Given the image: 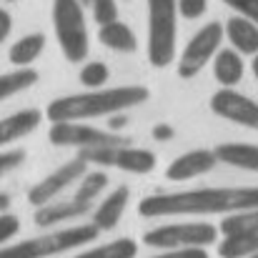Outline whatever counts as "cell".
<instances>
[{"label": "cell", "instance_id": "1", "mask_svg": "<svg viewBox=\"0 0 258 258\" xmlns=\"http://www.w3.org/2000/svg\"><path fill=\"white\" fill-rule=\"evenodd\" d=\"M258 208V185H221V188H196L175 193H153L138 203L143 218H168V216H231Z\"/></svg>", "mask_w": 258, "mask_h": 258}, {"label": "cell", "instance_id": "2", "mask_svg": "<svg viewBox=\"0 0 258 258\" xmlns=\"http://www.w3.org/2000/svg\"><path fill=\"white\" fill-rule=\"evenodd\" d=\"M151 98V90L146 86H115V88H98L86 93L63 95L48 103L45 118L50 123H81L90 118L115 115L125 113L136 105H143Z\"/></svg>", "mask_w": 258, "mask_h": 258}, {"label": "cell", "instance_id": "3", "mask_svg": "<svg viewBox=\"0 0 258 258\" xmlns=\"http://www.w3.org/2000/svg\"><path fill=\"white\" fill-rule=\"evenodd\" d=\"M98 228L93 223H78L71 228H60L53 233H43L35 238H25L13 246H3L0 258H50L60 256L68 251H76L81 246H88L98 238Z\"/></svg>", "mask_w": 258, "mask_h": 258}, {"label": "cell", "instance_id": "4", "mask_svg": "<svg viewBox=\"0 0 258 258\" xmlns=\"http://www.w3.org/2000/svg\"><path fill=\"white\" fill-rule=\"evenodd\" d=\"M148 3V40L146 53L153 68H168L175 60L178 40V3L175 0H146Z\"/></svg>", "mask_w": 258, "mask_h": 258}, {"label": "cell", "instance_id": "5", "mask_svg": "<svg viewBox=\"0 0 258 258\" xmlns=\"http://www.w3.org/2000/svg\"><path fill=\"white\" fill-rule=\"evenodd\" d=\"M53 30L63 58L83 63L90 53V35L81 0H53Z\"/></svg>", "mask_w": 258, "mask_h": 258}, {"label": "cell", "instance_id": "6", "mask_svg": "<svg viewBox=\"0 0 258 258\" xmlns=\"http://www.w3.org/2000/svg\"><path fill=\"white\" fill-rule=\"evenodd\" d=\"M218 228L213 223H168L148 231L143 236V243L151 248H163V251H178V248H206L216 243Z\"/></svg>", "mask_w": 258, "mask_h": 258}, {"label": "cell", "instance_id": "7", "mask_svg": "<svg viewBox=\"0 0 258 258\" xmlns=\"http://www.w3.org/2000/svg\"><path fill=\"white\" fill-rule=\"evenodd\" d=\"M88 166H103V168H118L123 173H136V175H146V173L156 171V153L148 148H136V146H108V148H90L78 153Z\"/></svg>", "mask_w": 258, "mask_h": 258}, {"label": "cell", "instance_id": "8", "mask_svg": "<svg viewBox=\"0 0 258 258\" xmlns=\"http://www.w3.org/2000/svg\"><path fill=\"white\" fill-rule=\"evenodd\" d=\"M221 43H223V25L221 23H206L183 48L180 58H178V78L183 81H190L196 78L213 58L216 53L221 50Z\"/></svg>", "mask_w": 258, "mask_h": 258}, {"label": "cell", "instance_id": "9", "mask_svg": "<svg viewBox=\"0 0 258 258\" xmlns=\"http://www.w3.org/2000/svg\"><path fill=\"white\" fill-rule=\"evenodd\" d=\"M48 141L53 146H60V148H76L78 153L90 151V148L128 146V138H123L118 133H110V131L93 128L88 123H50Z\"/></svg>", "mask_w": 258, "mask_h": 258}, {"label": "cell", "instance_id": "10", "mask_svg": "<svg viewBox=\"0 0 258 258\" xmlns=\"http://www.w3.org/2000/svg\"><path fill=\"white\" fill-rule=\"evenodd\" d=\"M86 173H88V163L81 156L66 161L60 168H55L50 175H45L43 180H38V183L28 190V203H33L35 208H43V206L53 203L55 196H60L68 185L78 183Z\"/></svg>", "mask_w": 258, "mask_h": 258}, {"label": "cell", "instance_id": "11", "mask_svg": "<svg viewBox=\"0 0 258 258\" xmlns=\"http://www.w3.org/2000/svg\"><path fill=\"white\" fill-rule=\"evenodd\" d=\"M211 110L231 123H238L243 128L258 131V103L253 98L233 90V88H221L211 95Z\"/></svg>", "mask_w": 258, "mask_h": 258}, {"label": "cell", "instance_id": "12", "mask_svg": "<svg viewBox=\"0 0 258 258\" xmlns=\"http://www.w3.org/2000/svg\"><path fill=\"white\" fill-rule=\"evenodd\" d=\"M216 166H218L216 151L196 148V151H188V153L173 158V163H168V168H166V178L173 183H183V180H193V178L211 173Z\"/></svg>", "mask_w": 258, "mask_h": 258}, {"label": "cell", "instance_id": "13", "mask_svg": "<svg viewBox=\"0 0 258 258\" xmlns=\"http://www.w3.org/2000/svg\"><path fill=\"white\" fill-rule=\"evenodd\" d=\"M128 203H131V188L128 185H118L115 190H110L98 203V208H93V226L98 231H113L120 223Z\"/></svg>", "mask_w": 258, "mask_h": 258}, {"label": "cell", "instance_id": "14", "mask_svg": "<svg viewBox=\"0 0 258 258\" xmlns=\"http://www.w3.org/2000/svg\"><path fill=\"white\" fill-rule=\"evenodd\" d=\"M40 120H43V113L38 108H25V110H18L13 115L0 118V148L13 146L15 141L35 133Z\"/></svg>", "mask_w": 258, "mask_h": 258}, {"label": "cell", "instance_id": "15", "mask_svg": "<svg viewBox=\"0 0 258 258\" xmlns=\"http://www.w3.org/2000/svg\"><path fill=\"white\" fill-rule=\"evenodd\" d=\"M93 211V206L81 203L76 198H68V201H58V203H48L43 208H35V226L40 228H50L55 223H66V221H76V218H83Z\"/></svg>", "mask_w": 258, "mask_h": 258}, {"label": "cell", "instance_id": "16", "mask_svg": "<svg viewBox=\"0 0 258 258\" xmlns=\"http://www.w3.org/2000/svg\"><path fill=\"white\" fill-rule=\"evenodd\" d=\"M223 38L238 55H258V28L251 20L241 15L228 18L223 25Z\"/></svg>", "mask_w": 258, "mask_h": 258}, {"label": "cell", "instance_id": "17", "mask_svg": "<svg viewBox=\"0 0 258 258\" xmlns=\"http://www.w3.org/2000/svg\"><path fill=\"white\" fill-rule=\"evenodd\" d=\"M246 63L243 55H238L233 48H223L213 58V78L221 83V88H236L243 81Z\"/></svg>", "mask_w": 258, "mask_h": 258}, {"label": "cell", "instance_id": "18", "mask_svg": "<svg viewBox=\"0 0 258 258\" xmlns=\"http://www.w3.org/2000/svg\"><path fill=\"white\" fill-rule=\"evenodd\" d=\"M218 163L258 173V146L256 143H221L213 148Z\"/></svg>", "mask_w": 258, "mask_h": 258}, {"label": "cell", "instance_id": "19", "mask_svg": "<svg viewBox=\"0 0 258 258\" xmlns=\"http://www.w3.org/2000/svg\"><path fill=\"white\" fill-rule=\"evenodd\" d=\"M98 40L113 50V53H136L138 50V38L133 33V28L128 23H120V20H113V23H105L98 28Z\"/></svg>", "mask_w": 258, "mask_h": 258}, {"label": "cell", "instance_id": "20", "mask_svg": "<svg viewBox=\"0 0 258 258\" xmlns=\"http://www.w3.org/2000/svg\"><path fill=\"white\" fill-rule=\"evenodd\" d=\"M45 50V35L43 33H30V35H23L20 40H15L8 50V60L15 66V68H30L40 53Z\"/></svg>", "mask_w": 258, "mask_h": 258}, {"label": "cell", "instance_id": "21", "mask_svg": "<svg viewBox=\"0 0 258 258\" xmlns=\"http://www.w3.org/2000/svg\"><path fill=\"white\" fill-rule=\"evenodd\" d=\"M35 83H38V71L33 68H15L10 73H3L0 76V103L33 88Z\"/></svg>", "mask_w": 258, "mask_h": 258}, {"label": "cell", "instance_id": "22", "mask_svg": "<svg viewBox=\"0 0 258 258\" xmlns=\"http://www.w3.org/2000/svg\"><path fill=\"white\" fill-rule=\"evenodd\" d=\"M253 253H258V236H251V233L223 236V241L218 243L221 258H248Z\"/></svg>", "mask_w": 258, "mask_h": 258}, {"label": "cell", "instance_id": "23", "mask_svg": "<svg viewBox=\"0 0 258 258\" xmlns=\"http://www.w3.org/2000/svg\"><path fill=\"white\" fill-rule=\"evenodd\" d=\"M136 253H138V243L133 238H115L110 243L95 246V248L73 258H136Z\"/></svg>", "mask_w": 258, "mask_h": 258}, {"label": "cell", "instance_id": "24", "mask_svg": "<svg viewBox=\"0 0 258 258\" xmlns=\"http://www.w3.org/2000/svg\"><path fill=\"white\" fill-rule=\"evenodd\" d=\"M218 231H221L223 236H233V233H251V236H258V208L226 216V218L221 221Z\"/></svg>", "mask_w": 258, "mask_h": 258}, {"label": "cell", "instance_id": "25", "mask_svg": "<svg viewBox=\"0 0 258 258\" xmlns=\"http://www.w3.org/2000/svg\"><path fill=\"white\" fill-rule=\"evenodd\" d=\"M105 185H108V173L105 171H90L86 173L81 180H78V190H76V201H81V203H88V206H93L95 203V198L105 190Z\"/></svg>", "mask_w": 258, "mask_h": 258}, {"label": "cell", "instance_id": "26", "mask_svg": "<svg viewBox=\"0 0 258 258\" xmlns=\"http://www.w3.org/2000/svg\"><path fill=\"white\" fill-rule=\"evenodd\" d=\"M108 78H110V68H108L105 63H100V60L86 63V66L81 68V76H78V81H81L88 90H98V88H103L105 83H108Z\"/></svg>", "mask_w": 258, "mask_h": 258}, {"label": "cell", "instance_id": "27", "mask_svg": "<svg viewBox=\"0 0 258 258\" xmlns=\"http://www.w3.org/2000/svg\"><path fill=\"white\" fill-rule=\"evenodd\" d=\"M90 10L98 25L118 20V3L115 0H90Z\"/></svg>", "mask_w": 258, "mask_h": 258}, {"label": "cell", "instance_id": "28", "mask_svg": "<svg viewBox=\"0 0 258 258\" xmlns=\"http://www.w3.org/2000/svg\"><path fill=\"white\" fill-rule=\"evenodd\" d=\"M178 3V15L185 20H198L208 10V0H175Z\"/></svg>", "mask_w": 258, "mask_h": 258}, {"label": "cell", "instance_id": "29", "mask_svg": "<svg viewBox=\"0 0 258 258\" xmlns=\"http://www.w3.org/2000/svg\"><path fill=\"white\" fill-rule=\"evenodd\" d=\"M221 3H226L231 10H236V15L251 20L258 28V0H221Z\"/></svg>", "mask_w": 258, "mask_h": 258}, {"label": "cell", "instance_id": "30", "mask_svg": "<svg viewBox=\"0 0 258 258\" xmlns=\"http://www.w3.org/2000/svg\"><path fill=\"white\" fill-rule=\"evenodd\" d=\"M23 161H25V151H23V148L0 151V178L8 175V173H13Z\"/></svg>", "mask_w": 258, "mask_h": 258}, {"label": "cell", "instance_id": "31", "mask_svg": "<svg viewBox=\"0 0 258 258\" xmlns=\"http://www.w3.org/2000/svg\"><path fill=\"white\" fill-rule=\"evenodd\" d=\"M18 231H20L18 216H13V213H0V248H3V243H8Z\"/></svg>", "mask_w": 258, "mask_h": 258}, {"label": "cell", "instance_id": "32", "mask_svg": "<svg viewBox=\"0 0 258 258\" xmlns=\"http://www.w3.org/2000/svg\"><path fill=\"white\" fill-rule=\"evenodd\" d=\"M151 258H208V251L206 248H178V251H166V253Z\"/></svg>", "mask_w": 258, "mask_h": 258}, {"label": "cell", "instance_id": "33", "mask_svg": "<svg viewBox=\"0 0 258 258\" xmlns=\"http://www.w3.org/2000/svg\"><path fill=\"white\" fill-rule=\"evenodd\" d=\"M10 30H13V15L5 8H0V45L10 38Z\"/></svg>", "mask_w": 258, "mask_h": 258}, {"label": "cell", "instance_id": "34", "mask_svg": "<svg viewBox=\"0 0 258 258\" xmlns=\"http://www.w3.org/2000/svg\"><path fill=\"white\" fill-rule=\"evenodd\" d=\"M151 133H153V138H156V141H161V143H168L173 136H175L173 125H168V123H156Z\"/></svg>", "mask_w": 258, "mask_h": 258}, {"label": "cell", "instance_id": "35", "mask_svg": "<svg viewBox=\"0 0 258 258\" xmlns=\"http://www.w3.org/2000/svg\"><path fill=\"white\" fill-rule=\"evenodd\" d=\"M123 125H125V115H123V113H115V115H110V120H108V128H110V133L120 131Z\"/></svg>", "mask_w": 258, "mask_h": 258}, {"label": "cell", "instance_id": "36", "mask_svg": "<svg viewBox=\"0 0 258 258\" xmlns=\"http://www.w3.org/2000/svg\"><path fill=\"white\" fill-rule=\"evenodd\" d=\"M8 206H10V196L8 193H0V213H5Z\"/></svg>", "mask_w": 258, "mask_h": 258}, {"label": "cell", "instance_id": "37", "mask_svg": "<svg viewBox=\"0 0 258 258\" xmlns=\"http://www.w3.org/2000/svg\"><path fill=\"white\" fill-rule=\"evenodd\" d=\"M251 71H253V76L258 81V55H253V60H251Z\"/></svg>", "mask_w": 258, "mask_h": 258}, {"label": "cell", "instance_id": "38", "mask_svg": "<svg viewBox=\"0 0 258 258\" xmlns=\"http://www.w3.org/2000/svg\"><path fill=\"white\" fill-rule=\"evenodd\" d=\"M5 3H18V0H5Z\"/></svg>", "mask_w": 258, "mask_h": 258}, {"label": "cell", "instance_id": "39", "mask_svg": "<svg viewBox=\"0 0 258 258\" xmlns=\"http://www.w3.org/2000/svg\"><path fill=\"white\" fill-rule=\"evenodd\" d=\"M248 258H258V253H253V256H248Z\"/></svg>", "mask_w": 258, "mask_h": 258}]
</instances>
